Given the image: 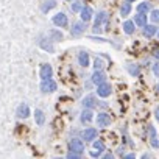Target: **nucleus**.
<instances>
[{
    "label": "nucleus",
    "instance_id": "10",
    "mask_svg": "<svg viewBox=\"0 0 159 159\" xmlns=\"http://www.w3.org/2000/svg\"><path fill=\"white\" fill-rule=\"evenodd\" d=\"M52 67L48 66V64H42L41 66V72H39V75H41V78L42 80H48V78H52Z\"/></svg>",
    "mask_w": 159,
    "mask_h": 159
},
{
    "label": "nucleus",
    "instance_id": "1",
    "mask_svg": "<svg viewBox=\"0 0 159 159\" xmlns=\"http://www.w3.org/2000/svg\"><path fill=\"white\" fill-rule=\"evenodd\" d=\"M108 22V14L105 13V11H100L97 16H95V22H94V27H92V30L95 31V33H100V30H102V25L103 24H106Z\"/></svg>",
    "mask_w": 159,
    "mask_h": 159
},
{
    "label": "nucleus",
    "instance_id": "36",
    "mask_svg": "<svg viewBox=\"0 0 159 159\" xmlns=\"http://www.w3.org/2000/svg\"><path fill=\"white\" fill-rule=\"evenodd\" d=\"M157 91H159V84H157Z\"/></svg>",
    "mask_w": 159,
    "mask_h": 159
},
{
    "label": "nucleus",
    "instance_id": "34",
    "mask_svg": "<svg viewBox=\"0 0 159 159\" xmlns=\"http://www.w3.org/2000/svg\"><path fill=\"white\" fill-rule=\"evenodd\" d=\"M128 2H129V3H131V2H136V0H128Z\"/></svg>",
    "mask_w": 159,
    "mask_h": 159
},
{
    "label": "nucleus",
    "instance_id": "5",
    "mask_svg": "<svg viewBox=\"0 0 159 159\" xmlns=\"http://www.w3.org/2000/svg\"><path fill=\"white\" fill-rule=\"evenodd\" d=\"M41 91L45 92V94L53 92V91H56V83L52 81L50 78H48V80H42V83H41Z\"/></svg>",
    "mask_w": 159,
    "mask_h": 159
},
{
    "label": "nucleus",
    "instance_id": "18",
    "mask_svg": "<svg viewBox=\"0 0 159 159\" xmlns=\"http://www.w3.org/2000/svg\"><path fill=\"white\" fill-rule=\"evenodd\" d=\"M78 62H80V66H83V67L89 66V55L81 50V52L78 53Z\"/></svg>",
    "mask_w": 159,
    "mask_h": 159
},
{
    "label": "nucleus",
    "instance_id": "23",
    "mask_svg": "<svg viewBox=\"0 0 159 159\" xmlns=\"http://www.w3.org/2000/svg\"><path fill=\"white\" fill-rule=\"evenodd\" d=\"M34 120H36L38 125H44V122H45V114H44L41 109L34 111Z\"/></svg>",
    "mask_w": 159,
    "mask_h": 159
},
{
    "label": "nucleus",
    "instance_id": "16",
    "mask_svg": "<svg viewBox=\"0 0 159 159\" xmlns=\"http://www.w3.org/2000/svg\"><path fill=\"white\" fill-rule=\"evenodd\" d=\"M30 116V108L25 105V103H22L19 108H17V117H20V119H27Z\"/></svg>",
    "mask_w": 159,
    "mask_h": 159
},
{
    "label": "nucleus",
    "instance_id": "17",
    "mask_svg": "<svg viewBox=\"0 0 159 159\" xmlns=\"http://www.w3.org/2000/svg\"><path fill=\"white\" fill-rule=\"evenodd\" d=\"M137 27H143L145 24H147V16H145V13H137L136 16H134V20H133Z\"/></svg>",
    "mask_w": 159,
    "mask_h": 159
},
{
    "label": "nucleus",
    "instance_id": "24",
    "mask_svg": "<svg viewBox=\"0 0 159 159\" xmlns=\"http://www.w3.org/2000/svg\"><path fill=\"white\" fill-rule=\"evenodd\" d=\"M56 7V2H55V0H45V3L42 5V11L44 13H48L52 8H55Z\"/></svg>",
    "mask_w": 159,
    "mask_h": 159
},
{
    "label": "nucleus",
    "instance_id": "21",
    "mask_svg": "<svg viewBox=\"0 0 159 159\" xmlns=\"http://www.w3.org/2000/svg\"><path fill=\"white\" fill-rule=\"evenodd\" d=\"M126 70H128V72H129V75H133V76H139V75H140L139 66H136V64L128 62V64H126Z\"/></svg>",
    "mask_w": 159,
    "mask_h": 159
},
{
    "label": "nucleus",
    "instance_id": "3",
    "mask_svg": "<svg viewBox=\"0 0 159 159\" xmlns=\"http://www.w3.org/2000/svg\"><path fill=\"white\" fill-rule=\"evenodd\" d=\"M111 92H112L111 84H108L106 81L102 83V84H98V88H97V94H98V97H102V98H108V97L111 95Z\"/></svg>",
    "mask_w": 159,
    "mask_h": 159
},
{
    "label": "nucleus",
    "instance_id": "29",
    "mask_svg": "<svg viewBox=\"0 0 159 159\" xmlns=\"http://www.w3.org/2000/svg\"><path fill=\"white\" fill-rule=\"evenodd\" d=\"M102 67H103L102 59H100V58H95V61H94V69H95V70H102Z\"/></svg>",
    "mask_w": 159,
    "mask_h": 159
},
{
    "label": "nucleus",
    "instance_id": "9",
    "mask_svg": "<svg viewBox=\"0 0 159 159\" xmlns=\"http://www.w3.org/2000/svg\"><path fill=\"white\" fill-rule=\"evenodd\" d=\"M97 129L95 128H88V129H84L83 131V139L86 140V142H92L95 137H97Z\"/></svg>",
    "mask_w": 159,
    "mask_h": 159
},
{
    "label": "nucleus",
    "instance_id": "12",
    "mask_svg": "<svg viewBox=\"0 0 159 159\" xmlns=\"http://www.w3.org/2000/svg\"><path fill=\"white\" fill-rule=\"evenodd\" d=\"M80 16H81V20H83V22L91 20V19H92V8H89V7H83L81 11H80Z\"/></svg>",
    "mask_w": 159,
    "mask_h": 159
},
{
    "label": "nucleus",
    "instance_id": "33",
    "mask_svg": "<svg viewBox=\"0 0 159 159\" xmlns=\"http://www.w3.org/2000/svg\"><path fill=\"white\" fill-rule=\"evenodd\" d=\"M154 117H156V120L159 122V106L156 108V111H154Z\"/></svg>",
    "mask_w": 159,
    "mask_h": 159
},
{
    "label": "nucleus",
    "instance_id": "31",
    "mask_svg": "<svg viewBox=\"0 0 159 159\" xmlns=\"http://www.w3.org/2000/svg\"><path fill=\"white\" fill-rule=\"evenodd\" d=\"M153 73H154L156 76H159V62H154V64H153Z\"/></svg>",
    "mask_w": 159,
    "mask_h": 159
},
{
    "label": "nucleus",
    "instance_id": "6",
    "mask_svg": "<svg viewBox=\"0 0 159 159\" xmlns=\"http://www.w3.org/2000/svg\"><path fill=\"white\" fill-rule=\"evenodd\" d=\"M105 81H106V75L102 70H94V73H92V83L95 86H98V84H102Z\"/></svg>",
    "mask_w": 159,
    "mask_h": 159
},
{
    "label": "nucleus",
    "instance_id": "8",
    "mask_svg": "<svg viewBox=\"0 0 159 159\" xmlns=\"http://www.w3.org/2000/svg\"><path fill=\"white\" fill-rule=\"evenodd\" d=\"M97 123L100 125V126H108V125H111V117L106 114V112H100L98 116H97Z\"/></svg>",
    "mask_w": 159,
    "mask_h": 159
},
{
    "label": "nucleus",
    "instance_id": "27",
    "mask_svg": "<svg viewBox=\"0 0 159 159\" xmlns=\"http://www.w3.org/2000/svg\"><path fill=\"white\" fill-rule=\"evenodd\" d=\"M50 36H53L55 41H61V39H62V33L58 31V30H52V31H50Z\"/></svg>",
    "mask_w": 159,
    "mask_h": 159
},
{
    "label": "nucleus",
    "instance_id": "20",
    "mask_svg": "<svg viewBox=\"0 0 159 159\" xmlns=\"http://www.w3.org/2000/svg\"><path fill=\"white\" fill-rule=\"evenodd\" d=\"M39 45H41V48H44V50H47V52H55V48H53V44L48 41V38H45V39H41L39 41Z\"/></svg>",
    "mask_w": 159,
    "mask_h": 159
},
{
    "label": "nucleus",
    "instance_id": "32",
    "mask_svg": "<svg viewBox=\"0 0 159 159\" xmlns=\"http://www.w3.org/2000/svg\"><path fill=\"white\" fill-rule=\"evenodd\" d=\"M153 56L159 59V48H154V50H153Z\"/></svg>",
    "mask_w": 159,
    "mask_h": 159
},
{
    "label": "nucleus",
    "instance_id": "25",
    "mask_svg": "<svg viewBox=\"0 0 159 159\" xmlns=\"http://www.w3.org/2000/svg\"><path fill=\"white\" fill-rule=\"evenodd\" d=\"M150 8H151L150 2H142L137 7V13H147V11H150Z\"/></svg>",
    "mask_w": 159,
    "mask_h": 159
},
{
    "label": "nucleus",
    "instance_id": "28",
    "mask_svg": "<svg viewBox=\"0 0 159 159\" xmlns=\"http://www.w3.org/2000/svg\"><path fill=\"white\" fill-rule=\"evenodd\" d=\"M151 20H153L154 24L159 22V10H153V11H151Z\"/></svg>",
    "mask_w": 159,
    "mask_h": 159
},
{
    "label": "nucleus",
    "instance_id": "7",
    "mask_svg": "<svg viewBox=\"0 0 159 159\" xmlns=\"http://www.w3.org/2000/svg\"><path fill=\"white\" fill-rule=\"evenodd\" d=\"M86 30V25H84V22L81 20V22H76V24H73V27H72V30H70V33H72V36H80V34H83V31Z\"/></svg>",
    "mask_w": 159,
    "mask_h": 159
},
{
    "label": "nucleus",
    "instance_id": "37",
    "mask_svg": "<svg viewBox=\"0 0 159 159\" xmlns=\"http://www.w3.org/2000/svg\"><path fill=\"white\" fill-rule=\"evenodd\" d=\"M157 38H159V31H157Z\"/></svg>",
    "mask_w": 159,
    "mask_h": 159
},
{
    "label": "nucleus",
    "instance_id": "14",
    "mask_svg": "<svg viewBox=\"0 0 159 159\" xmlns=\"http://www.w3.org/2000/svg\"><path fill=\"white\" fill-rule=\"evenodd\" d=\"M83 106L84 108H95L97 106V100H95V95H88L83 98Z\"/></svg>",
    "mask_w": 159,
    "mask_h": 159
},
{
    "label": "nucleus",
    "instance_id": "11",
    "mask_svg": "<svg viewBox=\"0 0 159 159\" xmlns=\"http://www.w3.org/2000/svg\"><path fill=\"white\" fill-rule=\"evenodd\" d=\"M105 150V145H103V142H100V140H95L94 142V147H92V151H91V156H100L102 154V151Z\"/></svg>",
    "mask_w": 159,
    "mask_h": 159
},
{
    "label": "nucleus",
    "instance_id": "19",
    "mask_svg": "<svg viewBox=\"0 0 159 159\" xmlns=\"http://www.w3.org/2000/svg\"><path fill=\"white\" fill-rule=\"evenodd\" d=\"M123 31H125L126 34H133V33L136 31V24H134L133 20L123 22Z\"/></svg>",
    "mask_w": 159,
    "mask_h": 159
},
{
    "label": "nucleus",
    "instance_id": "22",
    "mask_svg": "<svg viewBox=\"0 0 159 159\" xmlns=\"http://www.w3.org/2000/svg\"><path fill=\"white\" fill-rule=\"evenodd\" d=\"M129 13H131V5H129L128 0H125V2L120 5V14L125 17V16H128Z\"/></svg>",
    "mask_w": 159,
    "mask_h": 159
},
{
    "label": "nucleus",
    "instance_id": "2",
    "mask_svg": "<svg viewBox=\"0 0 159 159\" xmlns=\"http://www.w3.org/2000/svg\"><path fill=\"white\" fill-rule=\"evenodd\" d=\"M69 151H73V153H78V154H83L84 151V145L80 139H72L69 142Z\"/></svg>",
    "mask_w": 159,
    "mask_h": 159
},
{
    "label": "nucleus",
    "instance_id": "35",
    "mask_svg": "<svg viewBox=\"0 0 159 159\" xmlns=\"http://www.w3.org/2000/svg\"><path fill=\"white\" fill-rule=\"evenodd\" d=\"M67 2H75V0H67Z\"/></svg>",
    "mask_w": 159,
    "mask_h": 159
},
{
    "label": "nucleus",
    "instance_id": "13",
    "mask_svg": "<svg viewBox=\"0 0 159 159\" xmlns=\"http://www.w3.org/2000/svg\"><path fill=\"white\" fill-rule=\"evenodd\" d=\"M157 33V28H156V25H143V36L145 38H153L154 34Z\"/></svg>",
    "mask_w": 159,
    "mask_h": 159
},
{
    "label": "nucleus",
    "instance_id": "15",
    "mask_svg": "<svg viewBox=\"0 0 159 159\" xmlns=\"http://www.w3.org/2000/svg\"><path fill=\"white\" fill-rule=\"evenodd\" d=\"M92 117H94V114H92L91 108H86V109L81 112V116H80V120H81L83 123H89V122L92 120Z\"/></svg>",
    "mask_w": 159,
    "mask_h": 159
},
{
    "label": "nucleus",
    "instance_id": "4",
    "mask_svg": "<svg viewBox=\"0 0 159 159\" xmlns=\"http://www.w3.org/2000/svg\"><path fill=\"white\" fill-rule=\"evenodd\" d=\"M53 24L61 27V28H66L69 25V19H67V16L64 13H58L56 16H53Z\"/></svg>",
    "mask_w": 159,
    "mask_h": 159
},
{
    "label": "nucleus",
    "instance_id": "26",
    "mask_svg": "<svg viewBox=\"0 0 159 159\" xmlns=\"http://www.w3.org/2000/svg\"><path fill=\"white\" fill-rule=\"evenodd\" d=\"M150 143H151L153 148H159V136L157 134L156 136H151L150 137Z\"/></svg>",
    "mask_w": 159,
    "mask_h": 159
},
{
    "label": "nucleus",
    "instance_id": "30",
    "mask_svg": "<svg viewBox=\"0 0 159 159\" xmlns=\"http://www.w3.org/2000/svg\"><path fill=\"white\" fill-rule=\"evenodd\" d=\"M81 8H83V7H81V3H80V2H75V3L72 5V10H73L75 13H78V11H81Z\"/></svg>",
    "mask_w": 159,
    "mask_h": 159
}]
</instances>
